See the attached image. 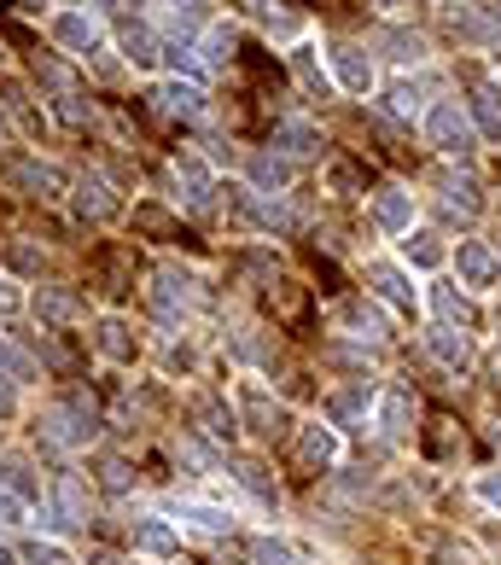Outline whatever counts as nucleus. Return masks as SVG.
Returning a JSON list of instances; mask_svg holds the SVG:
<instances>
[{"mask_svg": "<svg viewBox=\"0 0 501 565\" xmlns=\"http://www.w3.org/2000/svg\"><path fill=\"white\" fill-rule=\"evenodd\" d=\"M426 140L443 146V152H467L472 123H467V111H461V100H437L432 111H426Z\"/></svg>", "mask_w": 501, "mask_h": 565, "instance_id": "nucleus-1", "label": "nucleus"}, {"mask_svg": "<svg viewBox=\"0 0 501 565\" xmlns=\"http://www.w3.org/2000/svg\"><path fill=\"white\" fill-rule=\"evenodd\" d=\"M368 216L379 233H408L414 228V193H402V187H379L368 193Z\"/></svg>", "mask_w": 501, "mask_h": 565, "instance_id": "nucleus-2", "label": "nucleus"}, {"mask_svg": "<svg viewBox=\"0 0 501 565\" xmlns=\"http://www.w3.org/2000/svg\"><path fill=\"white\" fill-rule=\"evenodd\" d=\"M239 408H245V420H251V432L257 437H280L286 432V408L268 402V391H257V385H239Z\"/></svg>", "mask_w": 501, "mask_h": 565, "instance_id": "nucleus-3", "label": "nucleus"}, {"mask_svg": "<svg viewBox=\"0 0 501 565\" xmlns=\"http://www.w3.org/2000/svg\"><path fill=\"white\" fill-rule=\"evenodd\" d=\"M333 70H338V82H344L350 94H368L373 88V59L362 53V47H350V41L333 47Z\"/></svg>", "mask_w": 501, "mask_h": 565, "instance_id": "nucleus-4", "label": "nucleus"}, {"mask_svg": "<svg viewBox=\"0 0 501 565\" xmlns=\"http://www.w3.org/2000/svg\"><path fill=\"white\" fill-rule=\"evenodd\" d=\"M152 100H158V111H164V117H199V111H204V88H199V82H181V76H169V82L158 88V94H152Z\"/></svg>", "mask_w": 501, "mask_h": 565, "instance_id": "nucleus-5", "label": "nucleus"}, {"mask_svg": "<svg viewBox=\"0 0 501 565\" xmlns=\"http://www.w3.org/2000/svg\"><path fill=\"white\" fill-rule=\"evenodd\" d=\"M94 35H100V24H94L88 12H59V18H53V41L70 47V53H88V47H94Z\"/></svg>", "mask_w": 501, "mask_h": 565, "instance_id": "nucleus-6", "label": "nucleus"}, {"mask_svg": "<svg viewBox=\"0 0 501 565\" xmlns=\"http://www.w3.org/2000/svg\"><path fill=\"white\" fill-rule=\"evenodd\" d=\"M455 268H461V280H467V286H490V280H496V251H490V245H478V239H461Z\"/></svg>", "mask_w": 501, "mask_h": 565, "instance_id": "nucleus-7", "label": "nucleus"}, {"mask_svg": "<svg viewBox=\"0 0 501 565\" xmlns=\"http://www.w3.org/2000/svg\"><path fill=\"white\" fill-rule=\"evenodd\" d=\"M368 280H373V292H379L385 303H397V309H414V286H408V280H402L391 263H368Z\"/></svg>", "mask_w": 501, "mask_h": 565, "instance_id": "nucleus-8", "label": "nucleus"}, {"mask_svg": "<svg viewBox=\"0 0 501 565\" xmlns=\"http://www.w3.org/2000/svg\"><path fill=\"white\" fill-rule=\"evenodd\" d=\"M303 466H333L338 461V432L333 426H303Z\"/></svg>", "mask_w": 501, "mask_h": 565, "instance_id": "nucleus-9", "label": "nucleus"}, {"mask_svg": "<svg viewBox=\"0 0 501 565\" xmlns=\"http://www.w3.org/2000/svg\"><path fill=\"white\" fill-rule=\"evenodd\" d=\"M426 449H432L437 461H449V455H461V426H455L449 414H432V426H426Z\"/></svg>", "mask_w": 501, "mask_h": 565, "instance_id": "nucleus-10", "label": "nucleus"}, {"mask_svg": "<svg viewBox=\"0 0 501 565\" xmlns=\"http://www.w3.org/2000/svg\"><path fill=\"white\" fill-rule=\"evenodd\" d=\"M134 548L140 554H175V531H169L164 519H140L134 525Z\"/></svg>", "mask_w": 501, "mask_h": 565, "instance_id": "nucleus-11", "label": "nucleus"}, {"mask_svg": "<svg viewBox=\"0 0 501 565\" xmlns=\"http://www.w3.org/2000/svg\"><path fill=\"white\" fill-rule=\"evenodd\" d=\"M76 210H82V216H111L117 199H111V187H105V181H82V187H76Z\"/></svg>", "mask_w": 501, "mask_h": 565, "instance_id": "nucleus-12", "label": "nucleus"}, {"mask_svg": "<svg viewBox=\"0 0 501 565\" xmlns=\"http://www.w3.org/2000/svg\"><path fill=\"white\" fill-rule=\"evenodd\" d=\"M268 303H274V315H280V321H298V315H303V286H298V280H274Z\"/></svg>", "mask_w": 501, "mask_h": 565, "instance_id": "nucleus-13", "label": "nucleus"}, {"mask_svg": "<svg viewBox=\"0 0 501 565\" xmlns=\"http://www.w3.org/2000/svg\"><path fill=\"white\" fill-rule=\"evenodd\" d=\"M426 344H432V350L443 356V362L467 367V338L455 333V327H432V333H426Z\"/></svg>", "mask_w": 501, "mask_h": 565, "instance_id": "nucleus-14", "label": "nucleus"}, {"mask_svg": "<svg viewBox=\"0 0 501 565\" xmlns=\"http://www.w3.org/2000/svg\"><path fill=\"white\" fill-rule=\"evenodd\" d=\"M472 117L484 123V134H490V140H501V94L478 88V94H472Z\"/></svg>", "mask_w": 501, "mask_h": 565, "instance_id": "nucleus-15", "label": "nucleus"}, {"mask_svg": "<svg viewBox=\"0 0 501 565\" xmlns=\"http://www.w3.org/2000/svg\"><path fill=\"white\" fill-rule=\"evenodd\" d=\"M408 414H414V402L402 397V391H391V397L379 402V420H385V432H391V437L408 432Z\"/></svg>", "mask_w": 501, "mask_h": 565, "instance_id": "nucleus-16", "label": "nucleus"}, {"mask_svg": "<svg viewBox=\"0 0 501 565\" xmlns=\"http://www.w3.org/2000/svg\"><path fill=\"white\" fill-rule=\"evenodd\" d=\"M420 100H426V88H420V82H408V76H397V82H391V111H397V117H414V111H420Z\"/></svg>", "mask_w": 501, "mask_h": 565, "instance_id": "nucleus-17", "label": "nucleus"}, {"mask_svg": "<svg viewBox=\"0 0 501 565\" xmlns=\"http://www.w3.org/2000/svg\"><path fill=\"white\" fill-rule=\"evenodd\" d=\"M274 146L292 152V158H303V152H315V129H309V123H286V129L274 134Z\"/></svg>", "mask_w": 501, "mask_h": 565, "instance_id": "nucleus-18", "label": "nucleus"}, {"mask_svg": "<svg viewBox=\"0 0 501 565\" xmlns=\"http://www.w3.org/2000/svg\"><path fill=\"white\" fill-rule=\"evenodd\" d=\"M251 565H298V554L286 542H274V536H257L251 542Z\"/></svg>", "mask_w": 501, "mask_h": 565, "instance_id": "nucleus-19", "label": "nucleus"}, {"mask_svg": "<svg viewBox=\"0 0 501 565\" xmlns=\"http://www.w3.org/2000/svg\"><path fill=\"white\" fill-rule=\"evenodd\" d=\"M0 373L24 385V379H35V362L24 356V350H18V344H6V338H0Z\"/></svg>", "mask_w": 501, "mask_h": 565, "instance_id": "nucleus-20", "label": "nucleus"}, {"mask_svg": "<svg viewBox=\"0 0 501 565\" xmlns=\"http://www.w3.org/2000/svg\"><path fill=\"white\" fill-rule=\"evenodd\" d=\"M199 420H204V432H210V437H234V414H228L216 397L199 402Z\"/></svg>", "mask_w": 501, "mask_h": 565, "instance_id": "nucleus-21", "label": "nucleus"}, {"mask_svg": "<svg viewBox=\"0 0 501 565\" xmlns=\"http://www.w3.org/2000/svg\"><path fill=\"white\" fill-rule=\"evenodd\" d=\"M6 175H12V187H30V193L35 187H59V175H53L47 164H12Z\"/></svg>", "mask_w": 501, "mask_h": 565, "instance_id": "nucleus-22", "label": "nucleus"}, {"mask_svg": "<svg viewBox=\"0 0 501 565\" xmlns=\"http://www.w3.org/2000/svg\"><path fill=\"white\" fill-rule=\"evenodd\" d=\"M134 228H146V233L164 239V233H175V216H169L164 204H140V210H134Z\"/></svg>", "mask_w": 501, "mask_h": 565, "instance_id": "nucleus-23", "label": "nucleus"}, {"mask_svg": "<svg viewBox=\"0 0 501 565\" xmlns=\"http://www.w3.org/2000/svg\"><path fill=\"white\" fill-rule=\"evenodd\" d=\"M432 298H437V309H443V315H449V321H472V303L461 298V292H455V286H437Z\"/></svg>", "mask_w": 501, "mask_h": 565, "instance_id": "nucleus-24", "label": "nucleus"}, {"mask_svg": "<svg viewBox=\"0 0 501 565\" xmlns=\"http://www.w3.org/2000/svg\"><path fill=\"white\" fill-rule=\"evenodd\" d=\"M402 257H408V263H420V268H432L437 257H443V251L432 245V233H414V239L402 245Z\"/></svg>", "mask_w": 501, "mask_h": 565, "instance_id": "nucleus-25", "label": "nucleus"}, {"mask_svg": "<svg viewBox=\"0 0 501 565\" xmlns=\"http://www.w3.org/2000/svg\"><path fill=\"white\" fill-rule=\"evenodd\" d=\"M181 513H187V525H199V531H210V536L228 531V513H216V507H181Z\"/></svg>", "mask_w": 501, "mask_h": 565, "instance_id": "nucleus-26", "label": "nucleus"}, {"mask_svg": "<svg viewBox=\"0 0 501 565\" xmlns=\"http://www.w3.org/2000/svg\"><path fill=\"white\" fill-rule=\"evenodd\" d=\"M123 333H129L123 321H105V327H100V350H105V356H117V362L129 356V338H123Z\"/></svg>", "mask_w": 501, "mask_h": 565, "instance_id": "nucleus-27", "label": "nucleus"}, {"mask_svg": "<svg viewBox=\"0 0 501 565\" xmlns=\"http://www.w3.org/2000/svg\"><path fill=\"white\" fill-rule=\"evenodd\" d=\"M239 484H245V490H257L263 501H274V478H268V472H263L257 461H245V466H239Z\"/></svg>", "mask_w": 501, "mask_h": 565, "instance_id": "nucleus-28", "label": "nucleus"}, {"mask_svg": "<svg viewBox=\"0 0 501 565\" xmlns=\"http://www.w3.org/2000/svg\"><path fill=\"white\" fill-rule=\"evenodd\" d=\"M257 181H263V187H286V181H292V169L280 164V158H257Z\"/></svg>", "mask_w": 501, "mask_h": 565, "instance_id": "nucleus-29", "label": "nucleus"}, {"mask_svg": "<svg viewBox=\"0 0 501 565\" xmlns=\"http://www.w3.org/2000/svg\"><path fill=\"white\" fill-rule=\"evenodd\" d=\"M24 560H30V565H70L65 548H53V542H30V548H24Z\"/></svg>", "mask_w": 501, "mask_h": 565, "instance_id": "nucleus-30", "label": "nucleus"}, {"mask_svg": "<svg viewBox=\"0 0 501 565\" xmlns=\"http://www.w3.org/2000/svg\"><path fill=\"white\" fill-rule=\"evenodd\" d=\"M123 47H129V59H134V65H152V41H146L140 30H123Z\"/></svg>", "mask_w": 501, "mask_h": 565, "instance_id": "nucleus-31", "label": "nucleus"}, {"mask_svg": "<svg viewBox=\"0 0 501 565\" xmlns=\"http://www.w3.org/2000/svg\"><path fill=\"white\" fill-rule=\"evenodd\" d=\"M210 59H234V30H210Z\"/></svg>", "mask_w": 501, "mask_h": 565, "instance_id": "nucleus-32", "label": "nucleus"}, {"mask_svg": "<svg viewBox=\"0 0 501 565\" xmlns=\"http://www.w3.org/2000/svg\"><path fill=\"white\" fill-rule=\"evenodd\" d=\"M105 490H129V466L123 461H105Z\"/></svg>", "mask_w": 501, "mask_h": 565, "instance_id": "nucleus-33", "label": "nucleus"}, {"mask_svg": "<svg viewBox=\"0 0 501 565\" xmlns=\"http://www.w3.org/2000/svg\"><path fill=\"white\" fill-rule=\"evenodd\" d=\"M478 496L490 501V507H501V472H490V478H484V484H478Z\"/></svg>", "mask_w": 501, "mask_h": 565, "instance_id": "nucleus-34", "label": "nucleus"}, {"mask_svg": "<svg viewBox=\"0 0 501 565\" xmlns=\"http://www.w3.org/2000/svg\"><path fill=\"white\" fill-rule=\"evenodd\" d=\"M18 309V292H6V280H0V315H12Z\"/></svg>", "mask_w": 501, "mask_h": 565, "instance_id": "nucleus-35", "label": "nucleus"}, {"mask_svg": "<svg viewBox=\"0 0 501 565\" xmlns=\"http://www.w3.org/2000/svg\"><path fill=\"white\" fill-rule=\"evenodd\" d=\"M0 414H12V391H0Z\"/></svg>", "mask_w": 501, "mask_h": 565, "instance_id": "nucleus-36", "label": "nucleus"}, {"mask_svg": "<svg viewBox=\"0 0 501 565\" xmlns=\"http://www.w3.org/2000/svg\"><path fill=\"white\" fill-rule=\"evenodd\" d=\"M0 565H12V554H6V548H0Z\"/></svg>", "mask_w": 501, "mask_h": 565, "instance_id": "nucleus-37", "label": "nucleus"}]
</instances>
